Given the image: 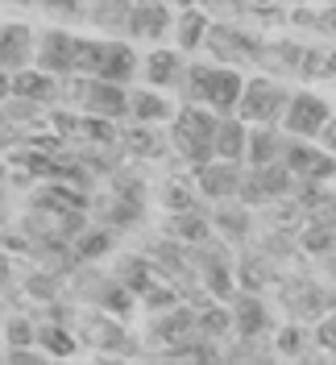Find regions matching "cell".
<instances>
[{"mask_svg": "<svg viewBox=\"0 0 336 365\" xmlns=\"http://www.w3.org/2000/svg\"><path fill=\"white\" fill-rule=\"evenodd\" d=\"M241 170L245 166H228V162H203L195 170H187L191 175V187H195V195L200 200H212V204H233L237 200V187H241Z\"/></svg>", "mask_w": 336, "mask_h": 365, "instance_id": "9", "label": "cell"}, {"mask_svg": "<svg viewBox=\"0 0 336 365\" xmlns=\"http://www.w3.org/2000/svg\"><path fill=\"white\" fill-rule=\"evenodd\" d=\"M121 154L129 162H162L170 154V137L158 125H121Z\"/></svg>", "mask_w": 336, "mask_h": 365, "instance_id": "12", "label": "cell"}, {"mask_svg": "<svg viewBox=\"0 0 336 365\" xmlns=\"http://www.w3.org/2000/svg\"><path fill=\"white\" fill-rule=\"evenodd\" d=\"M224 307H228V316H233V332H237L241 341H253V336L266 332L270 312H266V303H262V295H241V291H237Z\"/></svg>", "mask_w": 336, "mask_h": 365, "instance_id": "17", "label": "cell"}, {"mask_svg": "<svg viewBox=\"0 0 336 365\" xmlns=\"http://www.w3.org/2000/svg\"><path fill=\"white\" fill-rule=\"evenodd\" d=\"M146 216V204H129V200H116V195H104V200H91V220L108 232H125V228L141 225Z\"/></svg>", "mask_w": 336, "mask_h": 365, "instance_id": "20", "label": "cell"}, {"mask_svg": "<svg viewBox=\"0 0 336 365\" xmlns=\"http://www.w3.org/2000/svg\"><path fill=\"white\" fill-rule=\"evenodd\" d=\"M34 349H46L50 357H58V361H67V357H75L79 353V336L71 332L67 324H38V341H34Z\"/></svg>", "mask_w": 336, "mask_h": 365, "instance_id": "28", "label": "cell"}, {"mask_svg": "<svg viewBox=\"0 0 336 365\" xmlns=\"http://www.w3.org/2000/svg\"><path fill=\"white\" fill-rule=\"evenodd\" d=\"M208 29H212V13L208 9H195V4H187V9H175V50H179L183 58L187 54H200L203 42H208Z\"/></svg>", "mask_w": 336, "mask_h": 365, "instance_id": "15", "label": "cell"}, {"mask_svg": "<svg viewBox=\"0 0 336 365\" xmlns=\"http://www.w3.org/2000/svg\"><path fill=\"white\" fill-rule=\"evenodd\" d=\"M133 75H141V54L133 50V42H108L104 38V58H100L96 79L116 83V88H129Z\"/></svg>", "mask_w": 336, "mask_h": 365, "instance_id": "14", "label": "cell"}, {"mask_svg": "<svg viewBox=\"0 0 336 365\" xmlns=\"http://www.w3.org/2000/svg\"><path fill=\"white\" fill-rule=\"evenodd\" d=\"M13 100H21V104H34V108H54V100H63V83L58 79H50L42 71H17L13 75Z\"/></svg>", "mask_w": 336, "mask_h": 365, "instance_id": "16", "label": "cell"}, {"mask_svg": "<svg viewBox=\"0 0 336 365\" xmlns=\"http://www.w3.org/2000/svg\"><path fill=\"white\" fill-rule=\"evenodd\" d=\"M216 125H220V116H212L208 108L179 104L175 116H170V125H166L170 150H175L191 170L203 166V162H212L216 158Z\"/></svg>", "mask_w": 336, "mask_h": 365, "instance_id": "2", "label": "cell"}, {"mask_svg": "<svg viewBox=\"0 0 336 365\" xmlns=\"http://www.w3.org/2000/svg\"><path fill=\"white\" fill-rule=\"evenodd\" d=\"M88 21L108 34V42H125V21H129V4L112 0V4H91L88 9Z\"/></svg>", "mask_w": 336, "mask_h": 365, "instance_id": "29", "label": "cell"}, {"mask_svg": "<svg viewBox=\"0 0 336 365\" xmlns=\"http://www.w3.org/2000/svg\"><path fill=\"white\" fill-rule=\"evenodd\" d=\"M9 282H13V257L0 250V287H9Z\"/></svg>", "mask_w": 336, "mask_h": 365, "instance_id": "40", "label": "cell"}, {"mask_svg": "<svg viewBox=\"0 0 336 365\" xmlns=\"http://www.w3.org/2000/svg\"><path fill=\"white\" fill-rule=\"evenodd\" d=\"M112 245H116V232H108V228H100V225H88V232L75 237V245H71V262L75 266H91L104 253H112Z\"/></svg>", "mask_w": 336, "mask_h": 365, "instance_id": "27", "label": "cell"}, {"mask_svg": "<svg viewBox=\"0 0 336 365\" xmlns=\"http://www.w3.org/2000/svg\"><path fill=\"white\" fill-rule=\"evenodd\" d=\"M183 75H187V58H183L175 46H154L146 58H141V79L150 91H179Z\"/></svg>", "mask_w": 336, "mask_h": 365, "instance_id": "10", "label": "cell"}, {"mask_svg": "<svg viewBox=\"0 0 336 365\" xmlns=\"http://www.w3.org/2000/svg\"><path fill=\"white\" fill-rule=\"evenodd\" d=\"M208 225H212V237H220L224 245H241L249 237V228H253V212L249 207H241L237 200L233 204H216L212 212H208Z\"/></svg>", "mask_w": 336, "mask_h": 365, "instance_id": "19", "label": "cell"}, {"mask_svg": "<svg viewBox=\"0 0 336 365\" xmlns=\"http://www.w3.org/2000/svg\"><path fill=\"white\" fill-rule=\"evenodd\" d=\"M162 237H170V241L183 245V250H200V245L212 241V225H208V216L195 207V212H183V216H166Z\"/></svg>", "mask_w": 336, "mask_h": 365, "instance_id": "22", "label": "cell"}, {"mask_svg": "<svg viewBox=\"0 0 336 365\" xmlns=\"http://www.w3.org/2000/svg\"><path fill=\"white\" fill-rule=\"evenodd\" d=\"M287 100H291V91L282 88L278 79L253 75V79H245L241 104H237V120L249 125V129H278V120L287 113Z\"/></svg>", "mask_w": 336, "mask_h": 365, "instance_id": "4", "label": "cell"}, {"mask_svg": "<svg viewBox=\"0 0 336 365\" xmlns=\"http://www.w3.org/2000/svg\"><path fill=\"white\" fill-rule=\"evenodd\" d=\"M63 96H71L75 100L71 108L83 116H100V120H112V125L129 120V88H116V83H104V79H67Z\"/></svg>", "mask_w": 336, "mask_h": 365, "instance_id": "3", "label": "cell"}, {"mask_svg": "<svg viewBox=\"0 0 336 365\" xmlns=\"http://www.w3.org/2000/svg\"><path fill=\"white\" fill-rule=\"evenodd\" d=\"M245 145H249V129L237 116H224L220 125H216V162L245 166Z\"/></svg>", "mask_w": 336, "mask_h": 365, "instance_id": "25", "label": "cell"}, {"mask_svg": "<svg viewBox=\"0 0 336 365\" xmlns=\"http://www.w3.org/2000/svg\"><path fill=\"white\" fill-rule=\"evenodd\" d=\"M324 79L336 83V46H328V54H324Z\"/></svg>", "mask_w": 336, "mask_h": 365, "instance_id": "41", "label": "cell"}, {"mask_svg": "<svg viewBox=\"0 0 336 365\" xmlns=\"http://www.w3.org/2000/svg\"><path fill=\"white\" fill-rule=\"evenodd\" d=\"M34 25L25 21H0V71L4 75H17V71L34 67Z\"/></svg>", "mask_w": 336, "mask_h": 365, "instance_id": "11", "label": "cell"}, {"mask_svg": "<svg viewBox=\"0 0 336 365\" xmlns=\"http://www.w3.org/2000/svg\"><path fill=\"white\" fill-rule=\"evenodd\" d=\"M112 278H116V282H121V287H125L133 299H141L150 287H154V282H162L146 253H121V257H116V270H112Z\"/></svg>", "mask_w": 336, "mask_h": 365, "instance_id": "21", "label": "cell"}, {"mask_svg": "<svg viewBox=\"0 0 336 365\" xmlns=\"http://www.w3.org/2000/svg\"><path fill=\"white\" fill-rule=\"evenodd\" d=\"M315 344L324 353H336V316H320V324H315Z\"/></svg>", "mask_w": 336, "mask_h": 365, "instance_id": "37", "label": "cell"}, {"mask_svg": "<svg viewBox=\"0 0 336 365\" xmlns=\"http://www.w3.org/2000/svg\"><path fill=\"white\" fill-rule=\"evenodd\" d=\"M179 104H170L162 91H150V88H129V120L125 125H170Z\"/></svg>", "mask_w": 336, "mask_h": 365, "instance_id": "18", "label": "cell"}, {"mask_svg": "<svg viewBox=\"0 0 336 365\" xmlns=\"http://www.w3.org/2000/svg\"><path fill=\"white\" fill-rule=\"evenodd\" d=\"M328 100L324 96H315V91H295L291 100H287V113L278 120V129L287 133V141H315L320 129L328 125Z\"/></svg>", "mask_w": 336, "mask_h": 365, "instance_id": "7", "label": "cell"}, {"mask_svg": "<svg viewBox=\"0 0 336 365\" xmlns=\"http://www.w3.org/2000/svg\"><path fill=\"white\" fill-rule=\"evenodd\" d=\"M241 91H245V75L241 71L216 67V63H187V75L179 83L183 104H195V108H208L212 116H237V104H241Z\"/></svg>", "mask_w": 336, "mask_h": 365, "instance_id": "1", "label": "cell"}, {"mask_svg": "<svg viewBox=\"0 0 336 365\" xmlns=\"http://www.w3.org/2000/svg\"><path fill=\"white\" fill-rule=\"evenodd\" d=\"M249 129V125H245ZM282 141L287 137L278 129H249V145H245V170H262L270 162L282 158Z\"/></svg>", "mask_w": 336, "mask_h": 365, "instance_id": "26", "label": "cell"}, {"mask_svg": "<svg viewBox=\"0 0 336 365\" xmlns=\"http://www.w3.org/2000/svg\"><path fill=\"white\" fill-rule=\"evenodd\" d=\"M315 145H320V150H324L328 158H336V113L328 116V125L320 129V137H315Z\"/></svg>", "mask_w": 336, "mask_h": 365, "instance_id": "38", "label": "cell"}, {"mask_svg": "<svg viewBox=\"0 0 336 365\" xmlns=\"http://www.w3.org/2000/svg\"><path fill=\"white\" fill-rule=\"evenodd\" d=\"M203 50L212 54V63H216V67L241 71V67H258L262 38H258L253 29H245V25H237V21H212Z\"/></svg>", "mask_w": 336, "mask_h": 365, "instance_id": "5", "label": "cell"}, {"mask_svg": "<svg viewBox=\"0 0 336 365\" xmlns=\"http://www.w3.org/2000/svg\"><path fill=\"white\" fill-rule=\"evenodd\" d=\"M9 100H13V75L0 71V104H9Z\"/></svg>", "mask_w": 336, "mask_h": 365, "instance_id": "42", "label": "cell"}, {"mask_svg": "<svg viewBox=\"0 0 336 365\" xmlns=\"http://www.w3.org/2000/svg\"><path fill=\"white\" fill-rule=\"evenodd\" d=\"M158 204L166 216H183V212H195L200 207V195L191 187V175H166L162 187H158Z\"/></svg>", "mask_w": 336, "mask_h": 365, "instance_id": "24", "label": "cell"}, {"mask_svg": "<svg viewBox=\"0 0 336 365\" xmlns=\"http://www.w3.org/2000/svg\"><path fill=\"white\" fill-rule=\"evenodd\" d=\"M258 67H266L270 79H274V75H299V67H303V46L287 42V38H274V42H266V38H262Z\"/></svg>", "mask_w": 336, "mask_h": 365, "instance_id": "23", "label": "cell"}, {"mask_svg": "<svg viewBox=\"0 0 336 365\" xmlns=\"http://www.w3.org/2000/svg\"><path fill=\"white\" fill-rule=\"evenodd\" d=\"M170 29H175V9L170 4H129L125 38H133V42H158Z\"/></svg>", "mask_w": 336, "mask_h": 365, "instance_id": "13", "label": "cell"}, {"mask_svg": "<svg viewBox=\"0 0 336 365\" xmlns=\"http://www.w3.org/2000/svg\"><path fill=\"white\" fill-rule=\"evenodd\" d=\"M158 365H187V361H158Z\"/></svg>", "mask_w": 336, "mask_h": 365, "instance_id": "44", "label": "cell"}, {"mask_svg": "<svg viewBox=\"0 0 336 365\" xmlns=\"http://www.w3.org/2000/svg\"><path fill=\"white\" fill-rule=\"evenodd\" d=\"M34 71H42L50 79L67 83L71 75H75V34L63 29V25L42 29L38 42H34Z\"/></svg>", "mask_w": 336, "mask_h": 365, "instance_id": "8", "label": "cell"}, {"mask_svg": "<svg viewBox=\"0 0 336 365\" xmlns=\"http://www.w3.org/2000/svg\"><path fill=\"white\" fill-rule=\"evenodd\" d=\"M295 245H299V250H307V253H315V257H332V250H336V228L307 225L303 232H295Z\"/></svg>", "mask_w": 336, "mask_h": 365, "instance_id": "32", "label": "cell"}, {"mask_svg": "<svg viewBox=\"0 0 336 365\" xmlns=\"http://www.w3.org/2000/svg\"><path fill=\"white\" fill-rule=\"evenodd\" d=\"M303 344H307V332H303V328H282V336H278V353H282V357H299V353H303Z\"/></svg>", "mask_w": 336, "mask_h": 365, "instance_id": "36", "label": "cell"}, {"mask_svg": "<svg viewBox=\"0 0 336 365\" xmlns=\"http://www.w3.org/2000/svg\"><path fill=\"white\" fill-rule=\"evenodd\" d=\"M38 341V324L29 316H9L4 319V344H9V353H17V349H34Z\"/></svg>", "mask_w": 336, "mask_h": 365, "instance_id": "33", "label": "cell"}, {"mask_svg": "<svg viewBox=\"0 0 336 365\" xmlns=\"http://www.w3.org/2000/svg\"><path fill=\"white\" fill-rule=\"evenodd\" d=\"M42 9H46V17L63 21V29H67V25L88 21V4H63V0H50V4H42Z\"/></svg>", "mask_w": 336, "mask_h": 365, "instance_id": "35", "label": "cell"}, {"mask_svg": "<svg viewBox=\"0 0 336 365\" xmlns=\"http://www.w3.org/2000/svg\"><path fill=\"white\" fill-rule=\"evenodd\" d=\"M88 365H133V361H129V357H100V353H96Z\"/></svg>", "mask_w": 336, "mask_h": 365, "instance_id": "43", "label": "cell"}, {"mask_svg": "<svg viewBox=\"0 0 336 365\" xmlns=\"http://www.w3.org/2000/svg\"><path fill=\"white\" fill-rule=\"evenodd\" d=\"M75 336H79V344L96 349L100 357H129V353H137L133 332H129L121 319L104 316V312H88V316L79 319Z\"/></svg>", "mask_w": 336, "mask_h": 365, "instance_id": "6", "label": "cell"}, {"mask_svg": "<svg viewBox=\"0 0 336 365\" xmlns=\"http://www.w3.org/2000/svg\"><path fill=\"white\" fill-rule=\"evenodd\" d=\"M141 303H146V312L150 316H162V312H170V307H179L183 299H179V291L170 287V282H154L146 295H141Z\"/></svg>", "mask_w": 336, "mask_h": 365, "instance_id": "34", "label": "cell"}, {"mask_svg": "<svg viewBox=\"0 0 336 365\" xmlns=\"http://www.w3.org/2000/svg\"><path fill=\"white\" fill-rule=\"evenodd\" d=\"M108 195H116V200H129V204H150V200H146V195H150V191H146V175H141V170H133V166H121V170H116V175H108Z\"/></svg>", "mask_w": 336, "mask_h": 365, "instance_id": "30", "label": "cell"}, {"mask_svg": "<svg viewBox=\"0 0 336 365\" xmlns=\"http://www.w3.org/2000/svg\"><path fill=\"white\" fill-rule=\"evenodd\" d=\"M332 195H336V191H332Z\"/></svg>", "mask_w": 336, "mask_h": 365, "instance_id": "45", "label": "cell"}, {"mask_svg": "<svg viewBox=\"0 0 336 365\" xmlns=\"http://www.w3.org/2000/svg\"><path fill=\"white\" fill-rule=\"evenodd\" d=\"M315 29L332 34V42H336V9H324V13H315Z\"/></svg>", "mask_w": 336, "mask_h": 365, "instance_id": "39", "label": "cell"}, {"mask_svg": "<svg viewBox=\"0 0 336 365\" xmlns=\"http://www.w3.org/2000/svg\"><path fill=\"white\" fill-rule=\"evenodd\" d=\"M104 58V38H75V75L71 79H96Z\"/></svg>", "mask_w": 336, "mask_h": 365, "instance_id": "31", "label": "cell"}]
</instances>
